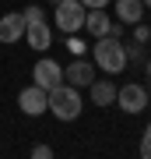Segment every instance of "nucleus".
I'll use <instances>...</instances> for the list:
<instances>
[{
  "mask_svg": "<svg viewBox=\"0 0 151 159\" xmlns=\"http://www.w3.org/2000/svg\"><path fill=\"white\" fill-rule=\"evenodd\" d=\"M144 11L148 7L141 4V0H116V21H123V25L144 21Z\"/></svg>",
  "mask_w": 151,
  "mask_h": 159,
  "instance_id": "obj_12",
  "label": "nucleus"
},
{
  "mask_svg": "<svg viewBox=\"0 0 151 159\" xmlns=\"http://www.w3.org/2000/svg\"><path fill=\"white\" fill-rule=\"evenodd\" d=\"M81 4H84V7H88V11H91V7H106L109 0H81Z\"/></svg>",
  "mask_w": 151,
  "mask_h": 159,
  "instance_id": "obj_18",
  "label": "nucleus"
},
{
  "mask_svg": "<svg viewBox=\"0 0 151 159\" xmlns=\"http://www.w3.org/2000/svg\"><path fill=\"white\" fill-rule=\"evenodd\" d=\"M91 57H95V67H102L106 74H120L127 67V50L116 35H99L91 46Z\"/></svg>",
  "mask_w": 151,
  "mask_h": 159,
  "instance_id": "obj_2",
  "label": "nucleus"
},
{
  "mask_svg": "<svg viewBox=\"0 0 151 159\" xmlns=\"http://www.w3.org/2000/svg\"><path fill=\"white\" fill-rule=\"evenodd\" d=\"M141 156L151 159V124L144 127V134H141Z\"/></svg>",
  "mask_w": 151,
  "mask_h": 159,
  "instance_id": "obj_15",
  "label": "nucleus"
},
{
  "mask_svg": "<svg viewBox=\"0 0 151 159\" xmlns=\"http://www.w3.org/2000/svg\"><path fill=\"white\" fill-rule=\"evenodd\" d=\"M67 50L74 53V57H84V43H81V39H74V35H67Z\"/></svg>",
  "mask_w": 151,
  "mask_h": 159,
  "instance_id": "obj_16",
  "label": "nucleus"
},
{
  "mask_svg": "<svg viewBox=\"0 0 151 159\" xmlns=\"http://www.w3.org/2000/svg\"><path fill=\"white\" fill-rule=\"evenodd\" d=\"M88 92H91V102H95V106H112V102H116V85H112V78H95L88 85Z\"/></svg>",
  "mask_w": 151,
  "mask_h": 159,
  "instance_id": "obj_11",
  "label": "nucleus"
},
{
  "mask_svg": "<svg viewBox=\"0 0 151 159\" xmlns=\"http://www.w3.org/2000/svg\"><path fill=\"white\" fill-rule=\"evenodd\" d=\"M148 39H151V29H148L144 21H137V25H134V43H141V46H144Z\"/></svg>",
  "mask_w": 151,
  "mask_h": 159,
  "instance_id": "obj_14",
  "label": "nucleus"
},
{
  "mask_svg": "<svg viewBox=\"0 0 151 159\" xmlns=\"http://www.w3.org/2000/svg\"><path fill=\"white\" fill-rule=\"evenodd\" d=\"M112 29V18L106 14V7H91V11H84V32H91L99 39V35H109Z\"/></svg>",
  "mask_w": 151,
  "mask_h": 159,
  "instance_id": "obj_10",
  "label": "nucleus"
},
{
  "mask_svg": "<svg viewBox=\"0 0 151 159\" xmlns=\"http://www.w3.org/2000/svg\"><path fill=\"white\" fill-rule=\"evenodd\" d=\"M21 35H25V18H21V11H11V14L0 18V43H18Z\"/></svg>",
  "mask_w": 151,
  "mask_h": 159,
  "instance_id": "obj_9",
  "label": "nucleus"
},
{
  "mask_svg": "<svg viewBox=\"0 0 151 159\" xmlns=\"http://www.w3.org/2000/svg\"><path fill=\"white\" fill-rule=\"evenodd\" d=\"M21 18H25V25H32V21H42L46 14H42V7L32 4V7H25V11H21Z\"/></svg>",
  "mask_w": 151,
  "mask_h": 159,
  "instance_id": "obj_13",
  "label": "nucleus"
},
{
  "mask_svg": "<svg viewBox=\"0 0 151 159\" xmlns=\"http://www.w3.org/2000/svg\"><path fill=\"white\" fill-rule=\"evenodd\" d=\"M46 110L56 117V120H78L81 117V110H84V102H81V89H74V85H56L46 92Z\"/></svg>",
  "mask_w": 151,
  "mask_h": 159,
  "instance_id": "obj_1",
  "label": "nucleus"
},
{
  "mask_svg": "<svg viewBox=\"0 0 151 159\" xmlns=\"http://www.w3.org/2000/svg\"><path fill=\"white\" fill-rule=\"evenodd\" d=\"M63 78H67L74 89H88L91 81H95V64L84 60V57H74L70 67H63Z\"/></svg>",
  "mask_w": 151,
  "mask_h": 159,
  "instance_id": "obj_6",
  "label": "nucleus"
},
{
  "mask_svg": "<svg viewBox=\"0 0 151 159\" xmlns=\"http://www.w3.org/2000/svg\"><path fill=\"white\" fill-rule=\"evenodd\" d=\"M25 35H28V50H49L53 46V29L46 25V18L42 21H32V25H25Z\"/></svg>",
  "mask_w": 151,
  "mask_h": 159,
  "instance_id": "obj_8",
  "label": "nucleus"
},
{
  "mask_svg": "<svg viewBox=\"0 0 151 159\" xmlns=\"http://www.w3.org/2000/svg\"><path fill=\"white\" fill-rule=\"evenodd\" d=\"M144 71H148V78H151V60H148V64H144Z\"/></svg>",
  "mask_w": 151,
  "mask_h": 159,
  "instance_id": "obj_19",
  "label": "nucleus"
},
{
  "mask_svg": "<svg viewBox=\"0 0 151 159\" xmlns=\"http://www.w3.org/2000/svg\"><path fill=\"white\" fill-rule=\"evenodd\" d=\"M53 7H56V29L63 35H74V32L84 29V11H88V7H84L81 0H60V4H53Z\"/></svg>",
  "mask_w": 151,
  "mask_h": 159,
  "instance_id": "obj_3",
  "label": "nucleus"
},
{
  "mask_svg": "<svg viewBox=\"0 0 151 159\" xmlns=\"http://www.w3.org/2000/svg\"><path fill=\"white\" fill-rule=\"evenodd\" d=\"M49 4H60V0H49Z\"/></svg>",
  "mask_w": 151,
  "mask_h": 159,
  "instance_id": "obj_21",
  "label": "nucleus"
},
{
  "mask_svg": "<svg viewBox=\"0 0 151 159\" xmlns=\"http://www.w3.org/2000/svg\"><path fill=\"white\" fill-rule=\"evenodd\" d=\"M18 106H21V113H28V117L46 113V89H39V85L32 81L28 89L18 92Z\"/></svg>",
  "mask_w": 151,
  "mask_h": 159,
  "instance_id": "obj_7",
  "label": "nucleus"
},
{
  "mask_svg": "<svg viewBox=\"0 0 151 159\" xmlns=\"http://www.w3.org/2000/svg\"><path fill=\"white\" fill-rule=\"evenodd\" d=\"M32 78H35V85H39V89L49 92V89H56V85L63 81V67H60L56 60H49V57H39V60H35V67H32Z\"/></svg>",
  "mask_w": 151,
  "mask_h": 159,
  "instance_id": "obj_5",
  "label": "nucleus"
},
{
  "mask_svg": "<svg viewBox=\"0 0 151 159\" xmlns=\"http://www.w3.org/2000/svg\"><path fill=\"white\" fill-rule=\"evenodd\" d=\"M148 89H141V81H127V85L116 89V106L123 110V113H141V110H148Z\"/></svg>",
  "mask_w": 151,
  "mask_h": 159,
  "instance_id": "obj_4",
  "label": "nucleus"
},
{
  "mask_svg": "<svg viewBox=\"0 0 151 159\" xmlns=\"http://www.w3.org/2000/svg\"><path fill=\"white\" fill-rule=\"evenodd\" d=\"M49 156H53L49 145H35V148H32V159H49Z\"/></svg>",
  "mask_w": 151,
  "mask_h": 159,
  "instance_id": "obj_17",
  "label": "nucleus"
},
{
  "mask_svg": "<svg viewBox=\"0 0 151 159\" xmlns=\"http://www.w3.org/2000/svg\"><path fill=\"white\" fill-rule=\"evenodd\" d=\"M141 4H144V7H151V0H141Z\"/></svg>",
  "mask_w": 151,
  "mask_h": 159,
  "instance_id": "obj_20",
  "label": "nucleus"
}]
</instances>
